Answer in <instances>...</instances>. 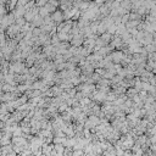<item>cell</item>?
Instances as JSON below:
<instances>
[{"mask_svg":"<svg viewBox=\"0 0 156 156\" xmlns=\"http://www.w3.org/2000/svg\"><path fill=\"white\" fill-rule=\"evenodd\" d=\"M53 20L54 21H56V22H60L62 20V14L61 12H59V11H56L54 15H53Z\"/></svg>","mask_w":156,"mask_h":156,"instance_id":"obj_1","label":"cell"}]
</instances>
